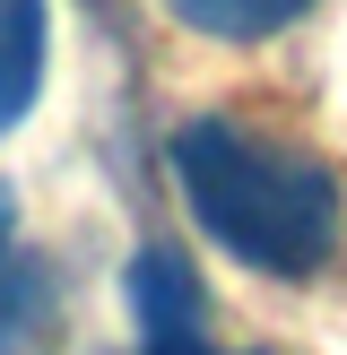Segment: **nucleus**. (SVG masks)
Returning <instances> with one entry per match:
<instances>
[{
    "label": "nucleus",
    "mask_w": 347,
    "mask_h": 355,
    "mask_svg": "<svg viewBox=\"0 0 347 355\" xmlns=\"http://www.w3.org/2000/svg\"><path fill=\"white\" fill-rule=\"evenodd\" d=\"M174 182L183 208L226 260L260 277H312L339 252V182L321 156L252 130L235 113H200L174 130Z\"/></svg>",
    "instance_id": "nucleus-1"
},
{
    "label": "nucleus",
    "mask_w": 347,
    "mask_h": 355,
    "mask_svg": "<svg viewBox=\"0 0 347 355\" xmlns=\"http://www.w3.org/2000/svg\"><path fill=\"white\" fill-rule=\"evenodd\" d=\"M121 295H130V321L139 338H191V329H208V295H200V269H191L174 243H139L130 269H121Z\"/></svg>",
    "instance_id": "nucleus-2"
},
{
    "label": "nucleus",
    "mask_w": 347,
    "mask_h": 355,
    "mask_svg": "<svg viewBox=\"0 0 347 355\" xmlns=\"http://www.w3.org/2000/svg\"><path fill=\"white\" fill-rule=\"evenodd\" d=\"M44 44H52V17L44 0H0V139L35 113L44 96Z\"/></svg>",
    "instance_id": "nucleus-3"
},
{
    "label": "nucleus",
    "mask_w": 347,
    "mask_h": 355,
    "mask_svg": "<svg viewBox=\"0 0 347 355\" xmlns=\"http://www.w3.org/2000/svg\"><path fill=\"white\" fill-rule=\"evenodd\" d=\"M312 0H165L174 26L208 35V44H269L278 26H295Z\"/></svg>",
    "instance_id": "nucleus-4"
},
{
    "label": "nucleus",
    "mask_w": 347,
    "mask_h": 355,
    "mask_svg": "<svg viewBox=\"0 0 347 355\" xmlns=\"http://www.w3.org/2000/svg\"><path fill=\"white\" fill-rule=\"evenodd\" d=\"M44 321H52V269L26 252H0V355H26Z\"/></svg>",
    "instance_id": "nucleus-5"
},
{
    "label": "nucleus",
    "mask_w": 347,
    "mask_h": 355,
    "mask_svg": "<svg viewBox=\"0 0 347 355\" xmlns=\"http://www.w3.org/2000/svg\"><path fill=\"white\" fill-rule=\"evenodd\" d=\"M148 355H217V347H208V329H191V338H156Z\"/></svg>",
    "instance_id": "nucleus-6"
},
{
    "label": "nucleus",
    "mask_w": 347,
    "mask_h": 355,
    "mask_svg": "<svg viewBox=\"0 0 347 355\" xmlns=\"http://www.w3.org/2000/svg\"><path fill=\"white\" fill-rule=\"evenodd\" d=\"M9 234H17V200H9V182H0V252H9Z\"/></svg>",
    "instance_id": "nucleus-7"
}]
</instances>
